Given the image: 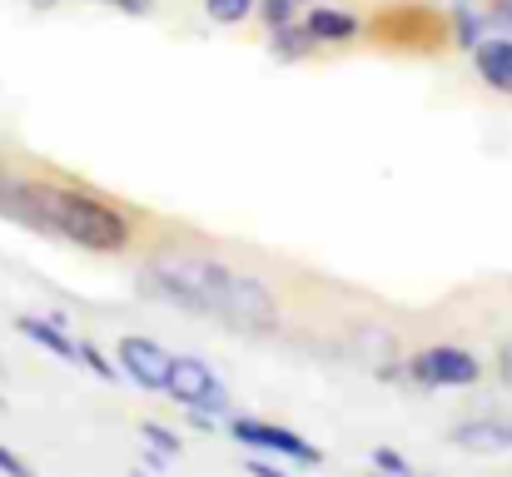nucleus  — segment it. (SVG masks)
Masks as SVG:
<instances>
[{"instance_id": "3", "label": "nucleus", "mask_w": 512, "mask_h": 477, "mask_svg": "<svg viewBox=\"0 0 512 477\" xmlns=\"http://www.w3.org/2000/svg\"><path fill=\"white\" fill-rule=\"evenodd\" d=\"M224 433H229L239 448H249V453H259V458H279V463H289V468H319V463H324V448H314L304 433L279 428V423L254 418V413H229V418H224Z\"/></svg>"}, {"instance_id": "13", "label": "nucleus", "mask_w": 512, "mask_h": 477, "mask_svg": "<svg viewBox=\"0 0 512 477\" xmlns=\"http://www.w3.org/2000/svg\"><path fill=\"white\" fill-rule=\"evenodd\" d=\"M75 363H80V368H90L100 383L125 378V373H120V363H115V353H105V348H100V343H90V338H80V343H75Z\"/></svg>"}, {"instance_id": "23", "label": "nucleus", "mask_w": 512, "mask_h": 477, "mask_svg": "<svg viewBox=\"0 0 512 477\" xmlns=\"http://www.w3.org/2000/svg\"><path fill=\"white\" fill-rule=\"evenodd\" d=\"M503 378H508V383H512V348H508V353H503Z\"/></svg>"}, {"instance_id": "8", "label": "nucleus", "mask_w": 512, "mask_h": 477, "mask_svg": "<svg viewBox=\"0 0 512 477\" xmlns=\"http://www.w3.org/2000/svg\"><path fill=\"white\" fill-rule=\"evenodd\" d=\"M15 333H20V338H30L35 348H45L50 358L75 363V343H80V338H70V328H65V318H60V314H50V318L20 314V318H15Z\"/></svg>"}, {"instance_id": "17", "label": "nucleus", "mask_w": 512, "mask_h": 477, "mask_svg": "<svg viewBox=\"0 0 512 477\" xmlns=\"http://www.w3.org/2000/svg\"><path fill=\"white\" fill-rule=\"evenodd\" d=\"M373 468H383V473H393V477H413L408 458H403V453H393V448H373Z\"/></svg>"}, {"instance_id": "9", "label": "nucleus", "mask_w": 512, "mask_h": 477, "mask_svg": "<svg viewBox=\"0 0 512 477\" xmlns=\"http://www.w3.org/2000/svg\"><path fill=\"white\" fill-rule=\"evenodd\" d=\"M453 448L483 453V458L512 453V423H503V418H468V423L453 428Z\"/></svg>"}, {"instance_id": "15", "label": "nucleus", "mask_w": 512, "mask_h": 477, "mask_svg": "<svg viewBox=\"0 0 512 477\" xmlns=\"http://www.w3.org/2000/svg\"><path fill=\"white\" fill-rule=\"evenodd\" d=\"M259 20H264L269 30L294 25V20H304V0H259Z\"/></svg>"}, {"instance_id": "4", "label": "nucleus", "mask_w": 512, "mask_h": 477, "mask_svg": "<svg viewBox=\"0 0 512 477\" xmlns=\"http://www.w3.org/2000/svg\"><path fill=\"white\" fill-rule=\"evenodd\" d=\"M403 378L418 388H473L483 378V358L463 343H428L403 358Z\"/></svg>"}, {"instance_id": "25", "label": "nucleus", "mask_w": 512, "mask_h": 477, "mask_svg": "<svg viewBox=\"0 0 512 477\" xmlns=\"http://www.w3.org/2000/svg\"><path fill=\"white\" fill-rule=\"evenodd\" d=\"M363 477H393V473H383V468H373V473H363Z\"/></svg>"}, {"instance_id": "18", "label": "nucleus", "mask_w": 512, "mask_h": 477, "mask_svg": "<svg viewBox=\"0 0 512 477\" xmlns=\"http://www.w3.org/2000/svg\"><path fill=\"white\" fill-rule=\"evenodd\" d=\"M0 477H40V473H35L15 448H5V443H0Z\"/></svg>"}, {"instance_id": "26", "label": "nucleus", "mask_w": 512, "mask_h": 477, "mask_svg": "<svg viewBox=\"0 0 512 477\" xmlns=\"http://www.w3.org/2000/svg\"><path fill=\"white\" fill-rule=\"evenodd\" d=\"M130 477H150V473H145V468H135V473H130Z\"/></svg>"}, {"instance_id": "14", "label": "nucleus", "mask_w": 512, "mask_h": 477, "mask_svg": "<svg viewBox=\"0 0 512 477\" xmlns=\"http://www.w3.org/2000/svg\"><path fill=\"white\" fill-rule=\"evenodd\" d=\"M204 15L214 25H244L259 15V0H204Z\"/></svg>"}, {"instance_id": "24", "label": "nucleus", "mask_w": 512, "mask_h": 477, "mask_svg": "<svg viewBox=\"0 0 512 477\" xmlns=\"http://www.w3.org/2000/svg\"><path fill=\"white\" fill-rule=\"evenodd\" d=\"M30 5H35V10H55L60 0H30Z\"/></svg>"}, {"instance_id": "1", "label": "nucleus", "mask_w": 512, "mask_h": 477, "mask_svg": "<svg viewBox=\"0 0 512 477\" xmlns=\"http://www.w3.org/2000/svg\"><path fill=\"white\" fill-rule=\"evenodd\" d=\"M140 289L184 314L219 318V323L254 328V333H269L279 323V299L259 274H244L224 264L219 254H204L189 244H160L140 269Z\"/></svg>"}, {"instance_id": "10", "label": "nucleus", "mask_w": 512, "mask_h": 477, "mask_svg": "<svg viewBox=\"0 0 512 477\" xmlns=\"http://www.w3.org/2000/svg\"><path fill=\"white\" fill-rule=\"evenodd\" d=\"M473 65H478V80L498 95H512V35H488L478 50H473Z\"/></svg>"}, {"instance_id": "20", "label": "nucleus", "mask_w": 512, "mask_h": 477, "mask_svg": "<svg viewBox=\"0 0 512 477\" xmlns=\"http://www.w3.org/2000/svg\"><path fill=\"white\" fill-rule=\"evenodd\" d=\"M249 477H294V473L279 458H249Z\"/></svg>"}, {"instance_id": "11", "label": "nucleus", "mask_w": 512, "mask_h": 477, "mask_svg": "<svg viewBox=\"0 0 512 477\" xmlns=\"http://www.w3.org/2000/svg\"><path fill=\"white\" fill-rule=\"evenodd\" d=\"M488 35H493L488 10H478L473 0H453V5H448V40H453L458 50H468V55H473Z\"/></svg>"}, {"instance_id": "7", "label": "nucleus", "mask_w": 512, "mask_h": 477, "mask_svg": "<svg viewBox=\"0 0 512 477\" xmlns=\"http://www.w3.org/2000/svg\"><path fill=\"white\" fill-rule=\"evenodd\" d=\"M304 30L319 40V50L324 45H353L358 35H363V20L353 15V10H343V5H329V0H314L309 10H304Z\"/></svg>"}, {"instance_id": "2", "label": "nucleus", "mask_w": 512, "mask_h": 477, "mask_svg": "<svg viewBox=\"0 0 512 477\" xmlns=\"http://www.w3.org/2000/svg\"><path fill=\"white\" fill-rule=\"evenodd\" d=\"M0 219L25 224L50 239H65L85 254H125L135 244V219L120 204H110L95 189L65 184V179H20L15 174L5 189Z\"/></svg>"}, {"instance_id": "5", "label": "nucleus", "mask_w": 512, "mask_h": 477, "mask_svg": "<svg viewBox=\"0 0 512 477\" xmlns=\"http://www.w3.org/2000/svg\"><path fill=\"white\" fill-rule=\"evenodd\" d=\"M165 398H170V403H179L184 413H189V408H194V413H214V418H229V413H234L224 378H219V373H214L204 358H194V353H174Z\"/></svg>"}, {"instance_id": "27", "label": "nucleus", "mask_w": 512, "mask_h": 477, "mask_svg": "<svg viewBox=\"0 0 512 477\" xmlns=\"http://www.w3.org/2000/svg\"><path fill=\"white\" fill-rule=\"evenodd\" d=\"M413 477H428V473H413Z\"/></svg>"}, {"instance_id": "19", "label": "nucleus", "mask_w": 512, "mask_h": 477, "mask_svg": "<svg viewBox=\"0 0 512 477\" xmlns=\"http://www.w3.org/2000/svg\"><path fill=\"white\" fill-rule=\"evenodd\" d=\"M488 25L498 35H512V0H488Z\"/></svg>"}, {"instance_id": "21", "label": "nucleus", "mask_w": 512, "mask_h": 477, "mask_svg": "<svg viewBox=\"0 0 512 477\" xmlns=\"http://www.w3.org/2000/svg\"><path fill=\"white\" fill-rule=\"evenodd\" d=\"M100 5H110V10H120V15H150V10H155V0H100Z\"/></svg>"}, {"instance_id": "12", "label": "nucleus", "mask_w": 512, "mask_h": 477, "mask_svg": "<svg viewBox=\"0 0 512 477\" xmlns=\"http://www.w3.org/2000/svg\"><path fill=\"white\" fill-rule=\"evenodd\" d=\"M269 55H274L279 65H304L309 55H319V40L304 30V20H294V25L269 30Z\"/></svg>"}, {"instance_id": "6", "label": "nucleus", "mask_w": 512, "mask_h": 477, "mask_svg": "<svg viewBox=\"0 0 512 477\" xmlns=\"http://www.w3.org/2000/svg\"><path fill=\"white\" fill-rule=\"evenodd\" d=\"M115 363H120V373H125L135 388H145V393H165L170 368H174V353L160 343V338H150V333H125V338L115 343Z\"/></svg>"}, {"instance_id": "28", "label": "nucleus", "mask_w": 512, "mask_h": 477, "mask_svg": "<svg viewBox=\"0 0 512 477\" xmlns=\"http://www.w3.org/2000/svg\"><path fill=\"white\" fill-rule=\"evenodd\" d=\"M0 408H5V398H0Z\"/></svg>"}, {"instance_id": "22", "label": "nucleus", "mask_w": 512, "mask_h": 477, "mask_svg": "<svg viewBox=\"0 0 512 477\" xmlns=\"http://www.w3.org/2000/svg\"><path fill=\"white\" fill-rule=\"evenodd\" d=\"M10 179H15V174H10V169H5V159H0V204H5V189H10Z\"/></svg>"}, {"instance_id": "16", "label": "nucleus", "mask_w": 512, "mask_h": 477, "mask_svg": "<svg viewBox=\"0 0 512 477\" xmlns=\"http://www.w3.org/2000/svg\"><path fill=\"white\" fill-rule=\"evenodd\" d=\"M140 433H145V443H150V448H155V453H165V458H179V453H184V443H179V438H174L170 428H165V423H140Z\"/></svg>"}]
</instances>
